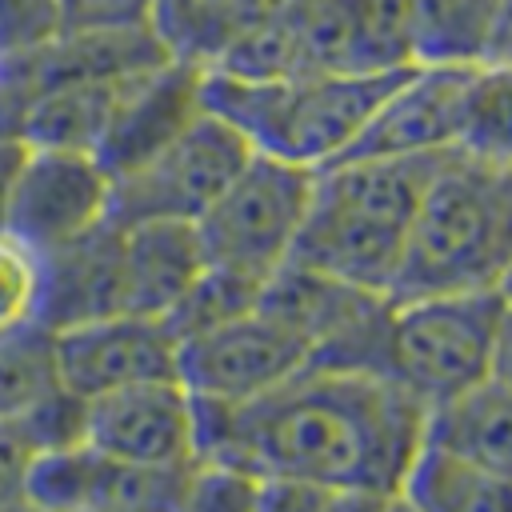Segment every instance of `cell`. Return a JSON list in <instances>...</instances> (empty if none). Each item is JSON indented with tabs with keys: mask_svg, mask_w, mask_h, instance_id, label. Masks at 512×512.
<instances>
[{
	"mask_svg": "<svg viewBox=\"0 0 512 512\" xmlns=\"http://www.w3.org/2000/svg\"><path fill=\"white\" fill-rule=\"evenodd\" d=\"M24 156H28V144L20 136H0V232H8V212H12Z\"/></svg>",
	"mask_w": 512,
	"mask_h": 512,
	"instance_id": "d6a6232c",
	"label": "cell"
},
{
	"mask_svg": "<svg viewBox=\"0 0 512 512\" xmlns=\"http://www.w3.org/2000/svg\"><path fill=\"white\" fill-rule=\"evenodd\" d=\"M0 512H48V508H40V504L28 500V496H12V500L0 504Z\"/></svg>",
	"mask_w": 512,
	"mask_h": 512,
	"instance_id": "8d00e7d4",
	"label": "cell"
},
{
	"mask_svg": "<svg viewBox=\"0 0 512 512\" xmlns=\"http://www.w3.org/2000/svg\"><path fill=\"white\" fill-rule=\"evenodd\" d=\"M492 376H496V380H504V384L512 388V304H504V320H500V336H496Z\"/></svg>",
	"mask_w": 512,
	"mask_h": 512,
	"instance_id": "d590c367",
	"label": "cell"
},
{
	"mask_svg": "<svg viewBox=\"0 0 512 512\" xmlns=\"http://www.w3.org/2000/svg\"><path fill=\"white\" fill-rule=\"evenodd\" d=\"M396 492L380 488H328L320 512H388Z\"/></svg>",
	"mask_w": 512,
	"mask_h": 512,
	"instance_id": "836d02e7",
	"label": "cell"
},
{
	"mask_svg": "<svg viewBox=\"0 0 512 512\" xmlns=\"http://www.w3.org/2000/svg\"><path fill=\"white\" fill-rule=\"evenodd\" d=\"M112 312H128L124 228L116 220L40 252V328L60 332Z\"/></svg>",
	"mask_w": 512,
	"mask_h": 512,
	"instance_id": "9a60e30c",
	"label": "cell"
},
{
	"mask_svg": "<svg viewBox=\"0 0 512 512\" xmlns=\"http://www.w3.org/2000/svg\"><path fill=\"white\" fill-rule=\"evenodd\" d=\"M212 72H224V76H236V80H280V76L308 72L296 16L240 24V32L216 56Z\"/></svg>",
	"mask_w": 512,
	"mask_h": 512,
	"instance_id": "d4e9b609",
	"label": "cell"
},
{
	"mask_svg": "<svg viewBox=\"0 0 512 512\" xmlns=\"http://www.w3.org/2000/svg\"><path fill=\"white\" fill-rule=\"evenodd\" d=\"M396 496L416 512H512V476L480 468L424 440Z\"/></svg>",
	"mask_w": 512,
	"mask_h": 512,
	"instance_id": "d6986e66",
	"label": "cell"
},
{
	"mask_svg": "<svg viewBox=\"0 0 512 512\" xmlns=\"http://www.w3.org/2000/svg\"><path fill=\"white\" fill-rule=\"evenodd\" d=\"M176 352L180 344L168 332L164 316L140 312H112L52 332L56 380L80 400H96L144 380H172Z\"/></svg>",
	"mask_w": 512,
	"mask_h": 512,
	"instance_id": "8fae6325",
	"label": "cell"
},
{
	"mask_svg": "<svg viewBox=\"0 0 512 512\" xmlns=\"http://www.w3.org/2000/svg\"><path fill=\"white\" fill-rule=\"evenodd\" d=\"M36 452L40 448L28 436L24 420L16 412L0 416V504L12 496H24V476H28V464Z\"/></svg>",
	"mask_w": 512,
	"mask_h": 512,
	"instance_id": "1f68e13d",
	"label": "cell"
},
{
	"mask_svg": "<svg viewBox=\"0 0 512 512\" xmlns=\"http://www.w3.org/2000/svg\"><path fill=\"white\" fill-rule=\"evenodd\" d=\"M492 24L496 0H412V64L480 68Z\"/></svg>",
	"mask_w": 512,
	"mask_h": 512,
	"instance_id": "ffe728a7",
	"label": "cell"
},
{
	"mask_svg": "<svg viewBox=\"0 0 512 512\" xmlns=\"http://www.w3.org/2000/svg\"><path fill=\"white\" fill-rule=\"evenodd\" d=\"M260 476L224 464V460H192L180 476L172 512H256Z\"/></svg>",
	"mask_w": 512,
	"mask_h": 512,
	"instance_id": "4316f807",
	"label": "cell"
},
{
	"mask_svg": "<svg viewBox=\"0 0 512 512\" xmlns=\"http://www.w3.org/2000/svg\"><path fill=\"white\" fill-rule=\"evenodd\" d=\"M132 76L120 80H68L36 92L20 116V140L32 148H72L96 152L112 112Z\"/></svg>",
	"mask_w": 512,
	"mask_h": 512,
	"instance_id": "ac0fdd59",
	"label": "cell"
},
{
	"mask_svg": "<svg viewBox=\"0 0 512 512\" xmlns=\"http://www.w3.org/2000/svg\"><path fill=\"white\" fill-rule=\"evenodd\" d=\"M316 188V168L252 152L220 200L196 220L208 264L268 280L292 260Z\"/></svg>",
	"mask_w": 512,
	"mask_h": 512,
	"instance_id": "8992f818",
	"label": "cell"
},
{
	"mask_svg": "<svg viewBox=\"0 0 512 512\" xmlns=\"http://www.w3.org/2000/svg\"><path fill=\"white\" fill-rule=\"evenodd\" d=\"M60 32L56 0H0V56H20Z\"/></svg>",
	"mask_w": 512,
	"mask_h": 512,
	"instance_id": "f1b7e54d",
	"label": "cell"
},
{
	"mask_svg": "<svg viewBox=\"0 0 512 512\" xmlns=\"http://www.w3.org/2000/svg\"><path fill=\"white\" fill-rule=\"evenodd\" d=\"M260 292H264V280L220 268V264H208L192 280V288L164 312V324L180 344L188 336H200V332H208L224 320H236V316L252 312L260 304Z\"/></svg>",
	"mask_w": 512,
	"mask_h": 512,
	"instance_id": "cb8c5ba5",
	"label": "cell"
},
{
	"mask_svg": "<svg viewBox=\"0 0 512 512\" xmlns=\"http://www.w3.org/2000/svg\"><path fill=\"white\" fill-rule=\"evenodd\" d=\"M256 308L280 320L308 348V368L388 376V332H392L388 292H368L288 260L264 280Z\"/></svg>",
	"mask_w": 512,
	"mask_h": 512,
	"instance_id": "52a82bcc",
	"label": "cell"
},
{
	"mask_svg": "<svg viewBox=\"0 0 512 512\" xmlns=\"http://www.w3.org/2000/svg\"><path fill=\"white\" fill-rule=\"evenodd\" d=\"M400 72H296L280 80H236L204 72V108L228 120L260 156L304 168L340 160Z\"/></svg>",
	"mask_w": 512,
	"mask_h": 512,
	"instance_id": "277c9868",
	"label": "cell"
},
{
	"mask_svg": "<svg viewBox=\"0 0 512 512\" xmlns=\"http://www.w3.org/2000/svg\"><path fill=\"white\" fill-rule=\"evenodd\" d=\"M60 32H120L148 28L152 0H56Z\"/></svg>",
	"mask_w": 512,
	"mask_h": 512,
	"instance_id": "f546056e",
	"label": "cell"
},
{
	"mask_svg": "<svg viewBox=\"0 0 512 512\" xmlns=\"http://www.w3.org/2000/svg\"><path fill=\"white\" fill-rule=\"evenodd\" d=\"M512 264V168L464 148L440 156L404 244L392 300L500 288Z\"/></svg>",
	"mask_w": 512,
	"mask_h": 512,
	"instance_id": "3957f363",
	"label": "cell"
},
{
	"mask_svg": "<svg viewBox=\"0 0 512 512\" xmlns=\"http://www.w3.org/2000/svg\"><path fill=\"white\" fill-rule=\"evenodd\" d=\"M504 304L500 288L392 300L388 376L400 380L424 408L488 380Z\"/></svg>",
	"mask_w": 512,
	"mask_h": 512,
	"instance_id": "5b68a950",
	"label": "cell"
},
{
	"mask_svg": "<svg viewBox=\"0 0 512 512\" xmlns=\"http://www.w3.org/2000/svg\"><path fill=\"white\" fill-rule=\"evenodd\" d=\"M252 160V144L216 112H200L176 140L132 172L112 176V212L116 224L140 220H200L236 172Z\"/></svg>",
	"mask_w": 512,
	"mask_h": 512,
	"instance_id": "ba28073f",
	"label": "cell"
},
{
	"mask_svg": "<svg viewBox=\"0 0 512 512\" xmlns=\"http://www.w3.org/2000/svg\"><path fill=\"white\" fill-rule=\"evenodd\" d=\"M40 324V252L0 232V336Z\"/></svg>",
	"mask_w": 512,
	"mask_h": 512,
	"instance_id": "83f0119b",
	"label": "cell"
},
{
	"mask_svg": "<svg viewBox=\"0 0 512 512\" xmlns=\"http://www.w3.org/2000/svg\"><path fill=\"white\" fill-rule=\"evenodd\" d=\"M108 456L96 452L88 440L44 448L32 456L24 476V496L48 512H92L100 496Z\"/></svg>",
	"mask_w": 512,
	"mask_h": 512,
	"instance_id": "7402d4cb",
	"label": "cell"
},
{
	"mask_svg": "<svg viewBox=\"0 0 512 512\" xmlns=\"http://www.w3.org/2000/svg\"><path fill=\"white\" fill-rule=\"evenodd\" d=\"M308 368V348L268 312L252 308L180 340L176 376L192 396L248 404Z\"/></svg>",
	"mask_w": 512,
	"mask_h": 512,
	"instance_id": "9c48e42d",
	"label": "cell"
},
{
	"mask_svg": "<svg viewBox=\"0 0 512 512\" xmlns=\"http://www.w3.org/2000/svg\"><path fill=\"white\" fill-rule=\"evenodd\" d=\"M428 408L384 372L300 368L248 404L192 396L196 460L396 492L424 444Z\"/></svg>",
	"mask_w": 512,
	"mask_h": 512,
	"instance_id": "6da1fadb",
	"label": "cell"
},
{
	"mask_svg": "<svg viewBox=\"0 0 512 512\" xmlns=\"http://www.w3.org/2000/svg\"><path fill=\"white\" fill-rule=\"evenodd\" d=\"M204 72L188 60H160L136 72L112 112V124L96 148V160L120 176L156 156L204 112Z\"/></svg>",
	"mask_w": 512,
	"mask_h": 512,
	"instance_id": "5bb4252c",
	"label": "cell"
},
{
	"mask_svg": "<svg viewBox=\"0 0 512 512\" xmlns=\"http://www.w3.org/2000/svg\"><path fill=\"white\" fill-rule=\"evenodd\" d=\"M424 440L480 468L512 476V388L488 376L460 396L432 404L424 420Z\"/></svg>",
	"mask_w": 512,
	"mask_h": 512,
	"instance_id": "e0dca14e",
	"label": "cell"
},
{
	"mask_svg": "<svg viewBox=\"0 0 512 512\" xmlns=\"http://www.w3.org/2000/svg\"><path fill=\"white\" fill-rule=\"evenodd\" d=\"M440 156H348L316 168L292 260L392 296L416 204Z\"/></svg>",
	"mask_w": 512,
	"mask_h": 512,
	"instance_id": "7a4b0ae2",
	"label": "cell"
},
{
	"mask_svg": "<svg viewBox=\"0 0 512 512\" xmlns=\"http://www.w3.org/2000/svg\"><path fill=\"white\" fill-rule=\"evenodd\" d=\"M388 512H416V508H412L408 500H400V496H392V508H388Z\"/></svg>",
	"mask_w": 512,
	"mask_h": 512,
	"instance_id": "f35d334b",
	"label": "cell"
},
{
	"mask_svg": "<svg viewBox=\"0 0 512 512\" xmlns=\"http://www.w3.org/2000/svg\"><path fill=\"white\" fill-rule=\"evenodd\" d=\"M500 296L512 304V264H508V272H504V280H500Z\"/></svg>",
	"mask_w": 512,
	"mask_h": 512,
	"instance_id": "74e56055",
	"label": "cell"
},
{
	"mask_svg": "<svg viewBox=\"0 0 512 512\" xmlns=\"http://www.w3.org/2000/svg\"><path fill=\"white\" fill-rule=\"evenodd\" d=\"M488 60L512 64V0H496V24H492ZM488 60H484V64H488Z\"/></svg>",
	"mask_w": 512,
	"mask_h": 512,
	"instance_id": "e575fe53",
	"label": "cell"
},
{
	"mask_svg": "<svg viewBox=\"0 0 512 512\" xmlns=\"http://www.w3.org/2000/svg\"><path fill=\"white\" fill-rule=\"evenodd\" d=\"M460 148L512 168V64L488 60L472 68Z\"/></svg>",
	"mask_w": 512,
	"mask_h": 512,
	"instance_id": "603a6c76",
	"label": "cell"
},
{
	"mask_svg": "<svg viewBox=\"0 0 512 512\" xmlns=\"http://www.w3.org/2000/svg\"><path fill=\"white\" fill-rule=\"evenodd\" d=\"M56 360H52V332L40 324L16 328L0 336V416L24 412L44 392H52Z\"/></svg>",
	"mask_w": 512,
	"mask_h": 512,
	"instance_id": "484cf974",
	"label": "cell"
},
{
	"mask_svg": "<svg viewBox=\"0 0 512 512\" xmlns=\"http://www.w3.org/2000/svg\"><path fill=\"white\" fill-rule=\"evenodd\" d=\"M472 68L412 64L380 100L356 144L340 156H440L460 148ZM336 164V160H332Z\"/></svg>",
	"mask_w": 512,
	"mask_h": 512,
	"instance_id": "4fadbf2b",
	"label": "cell"
},
{
	"mask_svg": "<svg viewBox=\"0 0 512 512\" xmlns=\"http://www.w3.org/2000/svg\"><path fill=\"white\" fill-rule=\"evenodd\" d=\"M108 212L112 172L96 160V152L28 144L8 212V236L28 244L32 252H52L104 224Z\"/></svg>",
	"mask_w": 512,
	"mask_h": 512,
	"instance_id": "30bf717a",
	"label": "cell"
},
{
	"mask_svg": "<svg viewBox=\"0 0 512 512\" xmlns=\"http://www.w3.org/2000/svg\"><path fill=\"white\" fill-rule=\"evenodd\" d=\"M84 440L120 464L184 468L196 460L192 392L172 376L84 400Z\"/></svg>",
	"mask_w": 512,
	"mask_h": 512,
	"instance_id": "7c38bea8",
	"label": "cell"
},
{
	"mask_svg": "<svg viewBox=\"0 0 512 512\" xmlns=\"http://www.w3.org/2000/svg\"><path fill=\"white\" fill-rule=\"evenodd\" d=\"M244 24V0H152L148 28L172 60L212 68Z\"/></svg>",
	"mask_w": 512,
	"mask_h": 512,
	"instance_id": "44dd1931",
	"label": "cell"
},
{
	"mask_svg": "<svg viewBox=\"0 0 512 512\" xmlns=\"http://www.w3.org/2000/svg\"><path fill=\"white\" fill-rule=\"evenodd\" d=\"M124 228V292L128 312L164 316L208 268L192 220H140Z\"/></svg>",
	"mask_w": 512,
	"mask_h": 512,
	"instance_id": "2e32d148",
	"label": "cell"
},
{
	"mask_svg": "<svg viewBox=\"0 0 512 512\" xmlns=\"http://www.w3.org/2000/svg\"><path fill=\"white\" fill-rule=\"evenodd\" d=\"M328 488L304 476L284 472H260L256 484V512H320Z\"/></svg>",
	"mask_w": 512,
	"mask_h": 512,
	"instance_id": "4dcf8cb0",
	"label": "cell"
}]
</instances>
